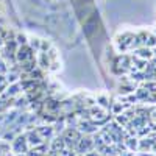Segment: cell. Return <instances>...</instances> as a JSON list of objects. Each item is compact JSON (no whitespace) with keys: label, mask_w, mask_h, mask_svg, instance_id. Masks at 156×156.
<instances>
[{"label":"cell","mask_w":156,"mask_h":156,"mask_svg":"<svg viewBox=\"0 0 156 156\" xmlns=\"http://www.w3.org/2000/svg\"><path fill=\"white\" fill-rule=\"evenodd\" d=\"M6 72H8V64H6V61L2 56H0V73L5 75Z\"/></svg>","instance_id":"e0dca14e"},{"label":"cell","mask_w":156,"mask_h":156,"mask_svg":"<svg viewBox=\"0 0 156 156\" xmlns=\"http://www.w3.org/2000/svg\"><path fill=\"white\" fill-rule=\"evenodd\" d=\"M153 140L150 137H142L139 140V145H137V150L140 153H145V151H151V147H153Z\"/></svg>","instance_id":"8fae6325"},{"label":"cell","mask_w":156,"mask_h":156,"mask_svg":"<svg viewBox=\"0 0 156 156\" xmlns=\"http://www.w3.org/2000/svg\"><path fill=\"white\" fill-rule=\"evenodd\" d=\"M139 156H154V154H151L150 151H145V153H140Z\"/></svg>","instance_id":"ffe728a7"},{"label":"cell","mask_w":156,"mask_h":156,"mask_svg":"<svg viewBox=\"0 0 156 156\" xmlns=\"http://www.w3.org/2000/svg\"><path fill=\"white\" fill-rule=\"evenodd\" d=\"M16 42H17V45H27L28 44V37L25 34H22V33H17L16 34Z\"/></svg>","instance_id":"2e32d148"},{"label":"cell","mask_w":156,"mask_h":156,"mask_svg":"<svg viewBox=\"0 0 156 156\" xmlns=\"http://www.w3.org/2000/svg\"><path fill=\"white\" fill-rule=\"evenodd\" d=\"M36 58V51L27 44V45H19L16 50V61L22 62L27 59H34Z\"/></svg>","instance_id":"3957f363"},{"label":"cell","mask_w":156,"mask_h":156,"mask_svg":"<svg viewBox=\"0 0 156 156\" xmlns=\"http://www.w3.org/2000/svg\"><path fill=\"white\" fill-rule=\"evenodd\" d=\"M25 136H27V142H28V145H30V147L39 145V144H42V142H44V139H42L41 136L37 134V131H36V129H34V131L31 129V131H28V133L25 134Z\"/></svg>","instance_id":"9c48e42d"},{"label":"cell","mask_w":156,"mask_h":156,"mask_svg":"<svg viewBox=\"0 0 156 156\" xmlns=\"http://www.w3.org/2000/svg\"><path fill=\"white\" fill-rule=\"evenodd\" d=\"M81 133L78 131L76 128H67L66 129V133H64L62 139H64V144H66V148L69 150H75L76 144H78V140L81 139Z\"/></svg>","instance_id":"7a4b0ae2"},{"label":"cell","mask_w":156,"mask_h":156,"mask_svg":"<svg viewBox=\"0 0 156 156\" xmlns=\"http://www.w3.org/2000/svg\"><path fill=\"white\" fill-rule=\"evenodd\" d=\"M125 147H126V150H129V151H136L137 150V145H139V140L134 137V136H128L126 139H125Z\"/></svg>","instance_id":"7c38bea8"},{"label":"cell","mask_w":156,"mask_h":156,"mask_svg":"<svg viewBox=\"0 0 156 156\" xmlns=\"http://www.w3.org/2000/svg\"><path fill=\"white\" fill-rule=\"evenodd\" d=\"M148 137L153 140V144H156V133H150V134H148Z\"/></svg>","instance_id":"d6986e66"},{"label":"cell","mask_w":156,"mask_h":156,"mask_svg":"<svg viewBox=\"0 0 156 156\" xmlns=\"http://www.w3.org/2000/svg\"><path fill=\"white\" fill-rule=\"evenodd\" d=\"M76 129L81 134H94V133L98 131V126L90 119H81L80 122L76 123Z\"/></svg>","instance_id":"277c9868"},{"label":"cell","mask_w":156,"mask_h":156,"mask_svg":"<svg viewBox=\"0 0 156 156\" xmlns=\"http://www.w3.org/2000/svg\"><path fill=\"white\" fill-rule=\"evenodd\" d=\"M145 47H148V48L156 47V34L148 33V36H147V41H145Z\"/></svg>","instance_id":"9a60e30c"},{"label":"cell","mask_w":156,"mask_h":156,"mask_svg":"<svg viewBox=\"0 0 156 156\" xmlns=\"http://www.w3.org/2000/svg\"><path fill=\"white\" fill-rule=\"evenodd\" d=\"M36 64H37V67L41 69L42 72H48L50 70V59H48L45 51H37L36 53Z\"/></svg>","instance_id":"52a82bcc"},{"label":"cell","mask_w":156,"mask_h":156,"mask_svg":"<svg viewBox=\"0 0 156 156\" xmlns=\"http://www.w3.org/2000/svg\"><path fill=\"white\" fill-rule=\"evenodd\" d=\"M90 150H94V140H92V137L81 136V139L78 140V144H76L73 151H76L78 154H84V153H87Z\"/></svg>","instance_id":"5b68a950"},{"label":"cell","mask_w":156,"mask_h":156,"mask_svg":"<svg viewBox=\"0 0 156 156\" xmlns=\"http://www.w3.org/2000/svg\"><path fill=\"white\" fill-rule=\"evenodd\" d=\"M133 39H134L133 33H123V34H120L119 37H117V41H115L117 51H119V53H128V51H131Z\"/></svg>","instance_id":"6da1fadb"},{"label":"cell","mask_w":156,"mask_h":156,"mask_svg":"<svg viewBox=\"0 0 156 156\" xmlns=\"http://www.w3.org/2000/svg\"><path fill=\"white\" fill-rule=\"evenodd\" d=\"M41 41L42 39H39V37H28V45L36 51V53L41 50Z\"/></svg>","instance_id":"5bb4252c"},{"label":"cell","mask_w":156,"mask_h":156,"mask_svg":"<svg viewBox=\"0 0 156 156\" xmlns=\"http://www.w3.org/2000/svg\"><path fill=\"white\" fill-rule=\"evenodd\" d=\"M28 148H30V145L27 142V136H25V134H20V136H17L14 140H12V150H14L17 154L27 153Z\"/></svg>","instance_id":"8992f818"},{"label":"cell","mask_w":156,"mask_h":156,"mask_svg":"<svg viewBox=\"0 0 156 156\" xmlns=\"http://www.w3.org/2000/svg\"><path fill=\"white\" fill-rule=\"evenodd\" d=\"M115 122L119 123L120 126L125 128V126L129 123V117H128V115L125 114V111H123V112H120V114H117V115H115Z\"/></svg>","instance_id":"4fadbf2b"},{"label":"cell","mask_w":156,"mask_h":156,"mask_svg":"<svg viewBox=\"0 0 156 156\" xmlns=\"http://www.w3.org/2000/svg\"><path fill=\"white\" fill-rule=\"evenodd\" d=\"M131 55H134V56H137V58H140V59H147V61H150V59L154 56L153 51H151V48H148V47H145V45L133 50Z\"/></svg>","instance_id":"ba28073f"},{"label":"cell","mask_w":156,"mask_h":156,"mask_svg":"<svg viewBox=\"0 0 156 156\" xmlns=\"http://www.w3.org/2000/svg\"><path fill=\"white\" fill-rule=\"evenodd\" d=\"M83 156H101L97 150H90V151H87V153H84Z\"/></svg>","instance_id":"ac0fdd59"},{"label":"cell","mask_w":156,"mask_h":156,"mask_svg":"<svg viewBox=\"0 0 156 156\" xmlns=\"http://www.w3.org/2000/svg\"><path fill=\"white\" fill-rule=\"evenodd\" d=\"M36 131H37V134L41 136L44 140H48L51 136H53V131H55V128L53 126H39V128H36Z\"/></svg>","instance_id":"30bf717a"}]
</instances>
